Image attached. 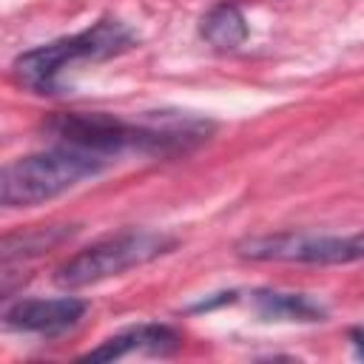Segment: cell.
<instances>
[{"label":"cell","instance_id":"obj_1","mask_svg":"<svg viewBox=\"0 0 364 364\" xmlns=\"http://www.w3.org/2000/svg\"><path fill=\"white\" fill-rule=\"evenodd\" d=\"M108 156L77 151V148H54L31 156H20L3 168L0 176V199L6 208H31L48 202L88 176L102 173Z\"/></svg>","mask_w":364,"mask_h":364},{"label":"cell","instance_id":"obj_2","mask_svg":"<svg viewBox=\"0 0 364 364\" xmlns=\"http://www.w3.org/2000/svg\"><path fill=\"white\" fill-rule=\"evenodd\" d=\"M131 43H134V34L119 20H100L74 37H63V40H54L48 46L20 54L11 68H14V77L26 88L37 94H54L57 77L65 65L77 60H108L131 48Z\"/></svg>","mask_w":364,"mask_h":364},{"label":"cell","instance_id":"obj_3","mask_svg":"<svg viewBox=\"0 0 364 364\" xmlns=\"http://www.w3.org/2000/svg\"><path fill=\"white\" fill-rule=\"evenodd\" d=\"M176 247V239L156 230H122L114 236H105L68 262H63L54 273V282L60 287H85L111 276H119L131 267L148 264Z\"/></svg>","mask_w":364,"mask_h":364},{"label":"cell","instance_id":"obj_4","mask_svg":"<svg viewBox=\"0 0 364 364\" xmlns=\"http://www.w3.org/2000/svg\"><path fill=\"white\" fill-rule=\"evenodd\" d=\"M242 259L253 262H299V264H350L364 259V233H264L236 245Z\"/></svg>","mask_w":364,"mask_h":364},{"label":"cell","instance_id":"obj_5","mask_svg":"<svg viewBox=\"0 0 364 364\" xmlns=\"http://www.w3.org/2000/svg\"><path fill=\"white\" fill-rule=\"evenodd\" d=\"M88 304L77 296H60V299H23L14 301L3 321L9 330L23 333H40V336H57L71 330L82 316Z\"/></svg>","mask_w":364,"mask_h":364},{"label":"cell","instance_id":"obj_6","mask_svg":"<svg viewBox=\"0 0 364 364\" xmlns=\"http://www.w3.org/2000/svg\"><path fill=\"white\" fill-rule=\"evenodd\" d=\"M182 344L179 333L165 324H136L128 327L111 338H105L100 347L88 350L82 361H114L131 353H148V355H168Z\"/></svg>","mask_w":364,"mask_h":364},{"label":"cell","instance_id":"obj_7","mask_svg":"<svg viewBox=\"0 0 364 364\" xmlns=\"http://www.w3.org/2000/svg\"><path fill=\"white\" fill-rule=\"evenodd\" d=\"M253 307L264 321H324L327 310L304 293H282V290H256Z\"/></svg>","mask_w":364,"mask_h":364},{"label":"cell","instance_id":"obj_8","mask_svg":"<svg viewBox=\"0 0 364 364\" xmlns=\"http://www.w3.org/2000/svg\"><path fill=\"white\" fill-rule=\"evenodd\" d=\"M71 233H74L71 225H40V228H26V230L9 233L3 239V247H0L3 264H11L14 259L40 256V253L57 247L60 242H65Z\"/></svg>","mask_w":364,"mask_h":364},{"label":"cell","instance_id":"obj_9","mask_svg":"<svg viewBox=\"0 0 364 364\" xmlns=\"http://www.w3.org/2000/svg\"><path fill=\"white\" fill-rule=\"evenodd\" d=\"M199 31L216 48H236V46H242L247 40V20L236 6L222 3V6L210 9L202 17Z\"/></svg>","mask_w":364,"mask_h":364},{"label":"cell","instance_id":"obj_10","mask_svg":"<svg viewBox=\"0 0 364 364\" xmlns=\"http://www.w3.org/2000/svg\"><path fill=\"white\" fill-rule=\"evenodd\" d=\"M350 341H353V347H355V355L364 358V327H353V330H350Z\"/></svg>","mask_w":364,"mask_h":364}]
</instances>
